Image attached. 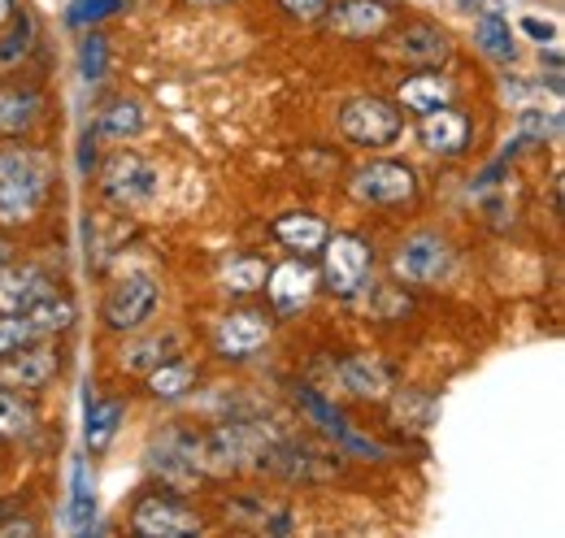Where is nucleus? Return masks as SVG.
Returning a JSON list of instances; mask_svg holds the SVG:
<instances>
[{
    "instance_id": "nucleus-40",
    "label": "nucleus",
    "mask_w": 565,
    "mask_h": 538,
    "mask_svg": "<svg viewBox=\"0 0 565 538\" xmlns=\"http://www.w3.org/2000/svg\"><path fill=\"white\" fill-rule=\"evenodd\" d=\"M9 261H13V244H9L4 235H0V269L9 266Z\"/></svg>"
},
{
    "instance_id": "nucleus-39",
    "label": "nucleus",
    "mask_w": 565,
    "mask_h": 538,
    "mask_svg": "<svg viewBox=\"0 0 565 538\" xmlns=\"http://www.w3.org/2000/svg\"><path fill=\"white\" fill-rule=\"evenodd\" d=\"M448 4H452V9H461V13H475V9L483 13V9H495V0H448Z\"/></svg>"
},
{
    "instance_id": "nucleus-6",
    "label": "nucleus",
    "mask_w": 565,
    "mask_h": 538,
    "mask_svg": "<svg viewBox=\"0 0 565 538\" xmlns=\"http://www.w3.org/2000/svg\"><path fill=\"white\" fill-rule=\"evenodd\" d=\"M157 187H161V174L140 152H114L100 165V192H105V201L118 204V208H140V204L157 196Z\"/></svg>"
},
{
    "instance_id": "nucleus-4",
    "label": "nucleus",
    "mask_w": 565,
    "mask_h": 538,
    "mask_svg": "<svg viewBox=\"0 0 565 538\" xmlns=\"http://www.w3.org/2000/svg\"><path fill=\"white\" fill-rule=\"evenodd\" d=\"M322 266H318V282H327L340 300L356 295L374 269V252L361 235H327V244L318 248Z\"/></svg>"
},
{
    "instance_id": "nucleus-20",
    "label": "nucleus",
    "mask_w": 565,
    "mask_h": 538,
    "mask_svg": "<svg viewBox=\"0 0 565 538\" xmlns=\"http://www.w3.org/2000/svg\"><path fill=\"white\" fill-rule=\"evenodd\" d=\"M396 96H401V105H405L409 114H430V109H444V105L457 100V83L444 78L439 69H418V74H409V78L401 83Z\"/></svg>"
},
{
    "instance_id": "nucleus-29",
    "label": "nucleus",
    "mask_w": 565,
    "mask_h": 538,
    "mask_svg": "<svg viewBox=\"0 0 565 538\" xmlns=\"http://www.w3.org/2000/svg\"><path fill=\"white\" fill-rule=\"evenodd\" d=\"M31 326H35V335H62V331H71L74 326V304L66 300V295H49V300H40L31 313Z\"/></svg>"
},
{
    "instance_id": "nucleus-5",
    "label": "nucleus",
    "mask_w": 565,
    "mask_h": 538,
    "mask_svg": "<svg viewBox=\"0 0 565 538\" xmlns=\"http://www.w3.org/2000/svg\"><path fill=\"white\" fill-rule=\"evenodd\" d=\"M349 196L370 208H401L418 196V174L405 161H370L349 179Z\"/></svg>"
},
{
    "instance_id": "nucleus-27",
    "label": "nucleus",
    "mask_w": 565,
    "mask_h": 538,
    "mask_svg": "<svg viewBox=\"0 0 565 538\" xmlns=\"http://www.w3.org/2000/svg\"><path fill=\"white\" fill-rule=\"evenodd\" d=\"M148 122H143V109L136 100H127V96H118V100H109L105 109H100V118H96V134H105V139H136Z\"/></svg>"
},
{
    "instance_id": "nucleus-21",
    "label": "nucleus",
    "mask_w": 565,
    "mask_h": 538,
    "mask_svg": "<svg viewBox=\"0 0 565 538\" xmlns=\"http://www.w3.org/2000/svg\"><path fill=\"white\" fill-rule=\"evenodd\" d=\"M275 239H279L287 252L296 257H309L327 244V222L318 213H282L275 222Z\"/></svg>"
},
{
    "instance_id": "nucleus-10",
    "label": "nucleus",
    "mask_w": 565,
    "mask_h": 538,
    "mask_svg": "<svg viewBox=\"0 0 565 538\" xmlns=\"http://www.w3.org/2000/svg\"><path fill=\"white\" fill-rule=\"evenodd\" d=\"M313 374H327V387L349 400H387V391H392V369L379 356H349L331 369L313 365Z\"/></svg>"
},
{
    "instance_id": "nucleus-42",
    "label": "nucleus",
    "mask_w": 565,
    "mask_h": 538,
    "mask_svg": "<svg viewBox=\"0 0 565 538\" xmlns=\"http://www.w3.org/2000/svg\"><path fill=\"white\" fill-rule=\"evenodd\" d=\"M192 4H226V0H192Z\"/></svg>"
},
{
    "instance_id": "nucleus-9",
    "label": "nucleus",
    "mask_w": 565,
    "mask_h": 538,
    "mask_svg": "<svg viewBox=\"0 0 565 538\" xmlns=\"http://www.w3.org/2000/svg\"><path fill=\"white\" fill-rule=\"evenodd\" d=\"M148 470L157 473L161 482L188 491V486H196L201 473H205V465H201V443L188 439L183 430H166V434L148 448Z\"/></svg>"
},
{
    "instance_id": "nucleus-11",
    "label": "nucleus",
    "mask_w": 565,
    "mask_h": 538,
    "mask_svg": "<svg viewBox=\"0 0 565 538\" xmlns=\"http://www.w3.org/2000/svg\"><path fill=\"white\" fill-rule=\"evenodd\" d=\"M131 530L140 538H183V535H201V517L170 499V495H143L131 513Z\"/></svg>"
},
{
    "instance_id": "nucleus-14",
    "label": "nucleus",
    "mask_w": 565,
    "mask_h": 538,
    "mask_svg": "<svg viewBox=\"0 0 565 538\" xmlns=\"http://www.w3.org/2000/svg\"><path fill=\"white\" fill-rule=\"evenodd\" d=\"M266 465L279 473V477H287V482H327V477L340 473V456L318 452V448H309V443H287V439H279V443L270 448ZM266 465H262V470H266Z\"/></svg>"
},
{
    "instance_id": "nucleus-2",
    "label": "nucleus",
    "mask_w": 565,
    "mask_h": 538,
    "mask_svg": "<svg viewBox=\"0 0 565 538\" xmlns=\"http://www.w3.org/2000/svg\"><path fill=\"white\" fill-rule=\"evenodd\" d=\"M282 434L262 426V421H248V417H231L213 430L210 439H201V465L210 473H231V470H262L270 448L279 443Z\"/></svg>"
},
{
    "instance_id": "nucleus-36",
    "label": "nucleus",
    "mask_w": 565,
    "mask_h": 538,
    "mask_svg": "<svg viewBox=\"0 0 565 538\" xmlns=\"http://www.w3.org/2000/svg\"><path fill=\"white\" fill-rule=\"evenodd\" d=\"M118 9H122V0H71L66 22H71V26H96L100 18H109V13H118Z\"/></svg>"
},
{
    "instance_id": "nucleus-37",
    "label": "nucleus",
    "mask_w": 565,
    "mask_h": 538,
    "mask_svg": "<svg viewBox=\"0 0 565 538\" xmlns=\"http://www.w3.org/2000/svg\"><path fill=\"white\" fill-rule=\"evenodd\" d=\"M279 9L287 18H300V22H313L327 13V0H279Z\"/></svg>"
},
{
    "instance_id": "nucleus-32",
    "label": "nucleus",
    "mask_w": 565,
    "mask_h": 538,
    "mask_svg": "<svg viewBox=\"0 0 565 538\" xmlns=\"http://www.w3.org/2000/svg\"><path fill=\"white\" fill-rule=\"evenodd\" d=\"M105 66H109V44H105V35H87V40L78 44V74H83V83H100V78H105Z\"/></svg>"
},
{
    "instance_id": "nucleus-7",
    "label": "nucleus",
    "mask_w": 565,
    "mask_h": 538,
    "mask_svg": "<svg viewBox=\"0 0 565 538\" xmlns=\"http://www.w3.org/2000/svg\"><path fill=\"white\" fill-rule=\"evenodd\" d=\"M157 300H161V287H157L152 273H127V278H118L109 287L100 318H105L109 331H140L143 322L152 318Z\"/></svg>"
},
{
    "instance_id": "nucleus-24",
    "label": "nucleus",
    "mask_w": 565,
    "mask_h": 538,
    "mask_svg": "<svg viewBox=\"0 0 565 538\" xmlns=\"http://www.w3.org/2000/svg\"><path fill=\"white\" fill-rule=\"evenodd\" d=\"M174 352H179V335H174V331H161V335L127 343L122 356H118V365H122L127 374H148V369H157L161 361H170Z\"/></svg>"
},
{
    "instance_id": "nucleus-22",
    "label": "nucleus",
    "mask_w": 565,
    "mask_h": 538,
    "mask_svg": "<svg viewBox=\"0 0 565 538\" xmlns=\"http://www.w3.org/2000/svg\"><path fill=\"white\" fill-rule=\"evenodd\" d=\"M196 378H201L196 361H179V356H170V361H161L157 369L143 374L152 400H183V396L196 387Z\"/></svg>"
},
{
    "instance_id": "nucleus-18",
    "label": "nucleus",
    "mask_w": 565,
    "mask_h": 538,
    "mask_svg": "<svg viewBox=\"0 0 565 538\" xmlns=\"http://www.w3.org/2000/svg\"><path fill=\"white\" fill-rule=\"evenodd\" d=\"M418 139H423L426 152H435V157H461L466 143H470V118L457 105L430 109L418 122Z\"/></svg>"
},
{
    "instance_id": "nucleus-1",
    "label": "nucleus",
    "mask_w": 565,
    "mask_h": 538,
    "mask_svg": "<svg viewBox=\"0 0 565 538\" xmlns=\"http://www.w3.org/2000/svg\"><path fill=\"white\" fill-rule=\"evenodd\" d=\"M49 196V165L22 143H0V222H26Z\"/></svg>"
},
{
    "instance_id": "nucleus-17",
    "label": "nucleus",
    "mask_w": 565,
    "mask_h": 538,
    "mask_svg": "<svg viewBox=\"0 0 565 538\" xmlns=\"http://www.w3.org/2000/svg\"><path fill=\"white\" fill-rule=\"evenodd\" d=\"M57 282L40 266H9L0 269V313H31L40 300H49Z\"/></svg>"
},
{
    "instance_id": "nucleus-3",
    "label": "nucleus",
    "mask_w": 565,
    "mask_h": 538,
    "mask_svg": "<svg viewBox=\"0 0 565 538\" xmlns=\"http://www.w3.org/2000/svg\"><path fill=\"white\" fill-rule=\"evenodd\" d=\"M401 127H405L401 105H392L383 96H353L340 109V131H344V139H353L356 148H370V152L396 143Z\"/></svg>"
},
{
    "instance_id": "nucleus-31",
    "label": "nucleus",
    "mask_w": 565,
    "mask_h": 538,
    "mask_svg": "<svg viewBox=\"0 0 565 538\" xmlns=\"http://www.w3.org/2000/svg\"><path fill=\"white\" fill-rule=\"evenodd\" d=\"M31 426H35L31 404L18 400L13 391H0V443H4V439H22Z\"/></svg>"
},
{
    "instance_id": "nucleus-34",
    "label": "nucleus",
    "mask_w": 565,
    "mask_h": 538,
    "mask_svg": "<svg viewBox=\"0 0 565 538\" xmlns=\"http://www.w3.org/2000/svg\"><path fill=\"white\" fill-rule=\"evenodd\" d=\"M92 513H96V499H92V486H87V470H83V461H78V465H74V504H71L74 530H87V526H92Z\"/></svg>"
},
{
    "instance_id": "nucleus-26",
    "label": "nucleus",
    "mask_w": 565,
    "mask_h": 538,
    "mask_svg": "<svg viewBox=\"0 0 565 538\" xmlns=\"http://www.w3.org/2000/svg\"><path fill=\"white\" fill-rule=\"evenodd\" d=\"M475 44H479L483 57H492V62H513V57H518L509 18H500L495 9H483V13H479V22H475Z\"/></svg>"
},
{
    "instance_id": "nucleus-15",
    "label": "nucleus",
    "mask_w": 565,
    "mask_h": 538,
    "mask_svg": "<svg viewBox=\"0 0 565 538\" xmlns=\"http://www.w3.org/2000/svg\"><path fill=\"white\" fill-rule=\"evenodd\" d=\"M327 26L344 40H374L392 26V4L387 0H335L327 4Z\"/></svg>"
},
{
    "instance_id": "nucleus-13",
    "label": "nucleus",
    "mask_w": 565,
    "mask_h": 538,
    "mask_svg": "<svg viewBox=\"0 0 565 538\" xmlns=\"http://www.w3.org/2000/svg\"><path fill=\"white\" fill-rule=\"evenodd\" d=\"M262 287H266L275 313L291 318V313H300V309L313 300V291H318V269L309 266L305 257H287L282 266L266 269V282H262Z\"/></svg>"
},
{
    "instance_id": "nucleus-12",
    "label": "nucleus",
    "mask_w": 565,
    "mask_h": 538,
    "mask_svg": "<svg viewBox=\"0 0 565 538\" xmlns=\"http://www.w3.org/2000/svg\"><path fill=\"white\" fill-rule=\"evenodd\" d=\"M266 343H270V322H266V313H257V309H235V313H226V318L213 326V352L226 356V361L257 356Z\"/></svg>"
},
{
    "instance_id": "nucleus-16",
    "label": "nucleus",
    "mask_w": 565,
    "mask_h": 538,
    "mask_svg": "<svg viewBox=\"0 0 565 538\" xmlns=\"http://www.w3.org/2000/svg\"><path fill=\"white\" fill-rule=\"evenodd\" d=\"M9 361L0 365V387H18V391H35V387H44L53 374H57V352L49 347V343H22V347H13V352H4Z\"/></svg>"
},
{
    "instance_id": "nucleus-33",
    "label": "nucleus",
    "mask_w": 565,
    "mask_h": 538,
    "mask_svg": "<svg viewBox=\"0 0 565 538\" xmlns=\"http://www.w3.org/2000/svg\"><path fill=\"white\" fill-rule=\"evenodd\" d=\"M557 131H562V114H544V109L518 114V139H557Z\"/></svg>"
},
{
    "instance_id": "nucleus-8",
    "label": "nucleus",
    "mask_w": 565,
    "mask_h": 538,
    "mask_svg": "<svg viewBox=\"0 0 565 538\" xmlns=\"http://www.w3.org/2000/svg\"><path fill=\"white\" fill-rule=\"evenodd\" d=\"M396 278L401 282H414V287H435V282H444L448 273H452V248H448V239H439V235H409L401 248H396Z\"/></svg>"
},
{
    "instance_id": "nucleus-41",
    "label": "nucleus",
    "mask_w": 565,
    "mask_h": 538,
    "mask_svg": "<svg viewBox=\"0 0 565 538\" xmlns=\"http://www.w3.org/2000/svg\"><path fill=\"white\" fill-rule=\"evenodd\" d=\"M18 9H13V0H0V26H9V18H13Z\"/></svg>"
},
{
    "instance_id": "nucleus-35",
    "label": "nucleus",
    "mask_w": 565,
    "mask_h": 538,
    "mask_svg": "<svg viewBox=\"0 0 565 538\" xmlns=\"http://www.w3.org/2000/svg\"><path fill=\"white\" fill-rule=\"evenodd\" d=\"M35 335V326H31V318L26 313H0V356L4 352H13V347H22V343H31Z\"/></svg>"
},
{
    "instance_id": "nucleus-30",
    "label": "nucleus",
    "mask_w": 565,
    "mask_h": 538,
    "mask_svg": "<svg viewBox=\"0 0 565 538\" xmlns=\"http://www.w3.org/2000/svg\"><path fill=\"white\" fill-rule=\"evenodd\" d=\"M31 44H35V18L31 13H13L9 18V35H0V69L18 66L26 53H31Z\"/></svg>"
},
{
    "instance_id": "nucleus-19",
    "label": "nucleus",
    "mask_w": 565,
    "mask_h": 538,
    "mask_svg": "<svg viewBox=\"0 0 565 538\" xmlns=\"http://www.w3.org/2000/svg\"><path fill=\"white\" fill-rule=\"evenodd\" d=\"M396 57H405L409 66H423V69H439L448 57H452V40L430 26V22H414L396 35Z\"/></svg>"
},
{
    "instance_id": "nucleus-28",
    "label": "nucleus",
    "mask_w": 565,
    "mask_h": 538,
    "mask_svg": "<svg viewBox=\"0 0 565 538\" xmlns=\"http://www.w3.org/2000/svg\"><path fill=\"white\" fill-rule=\"evenodd\" d=\"M266 261L262 257H231V261H222L217 269V278H222V287H226V295H253V291H262V282H266Z\"/></svg>"
},
{
    "instance_id": "nucleus-25",
    "label": "nucleus",
    "mask_w": 565,
    "mask_h": 538,
    "mask_svg": "<svg viewBox=\"0 0 565 538\" xmlns=\"http://www.w3.org/2000/svg\"><path fill=\"white\" fill-rule=\"evenodd\" d=\"M40 92H31V87H4L0 92V134L9 139V134H22L26 127H35V118H40Z\"/></svg>"
},
{
    "instance_id": "nucleus-38",
    "label": "nucleus",
    "mask_w": 565,
    "mask_h": 538,
    "mask_svg": "<svg viewBox=\"0 0 565 538\" xmlns=\"http://www.w3.org/2000/svg\"><path fill=\"white\" fill-rule=\"evenodd\" d=\"M522 31H526L531 40H540V44L557 35V31H553V22H540V18H522Z\"/></svg>"
},
{
    "instance_id": "nucleus-23",
    "label": "nucleus",
    "mask_w": 565,
    "mask_h": 538,
    "mask_svg": "<svg viewBox=\"0 0 565 538\" xmlns=\"http://www.w3.org/2000/svg\"><path fill=\"white\" fill-rule=\"evenodd\" d=\"M118 426H122V404L87 396V408H83V443H87V452H105L114 443Z\"/></svg>"
}]
</instances>
